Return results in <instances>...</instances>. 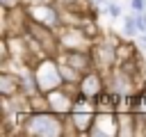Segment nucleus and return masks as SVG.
Masks as SVG:
<instances>
[{
    "label": "nucleus",
    "instance_id": "16",
    "mask_svg": "<svg viewBox=\"0 0 146 137\" xmlns=\"http://www.w3.org/2000/svg\"><path fill=\"white\" fill-rule=\"evenodd\" d=\"M30 2H55V0H30Z\"/></svg>",
    "mask_w": 146,
    "mask_h": 137
},
{
    "label": "nucleus",
    "instance_id": "8",
    "mask_svg": "<svg viewBox=\"0 0 146 137\" xmlns=\"http://www.w3.org/2000/svg\"><path fill=\"white\" fill-rule=\"evenodd\" d=\"M30 18L36 21V23H43L48 27H59L62 25V18H59V14H57L52 2H32Z\"/></svg>",
    "mask_w": 146,
    "mask_h": 137
},
{
    "label": "nucleus",
    "instance_id": "5",
    "mask_svg": "<svg viewBox=\"0 0 146 137\" xmlns=\"http://www.w3.org/2000/svg\"><path fill=\"white\" fill-rule=\"evenodd\" d=\"M119 46L107 37V39H98L91 46V55H94V64L98 71H112L119 64Z\"/></svg>",
    "mask_w": 146,
    "mask_h": 137
},
{
    "label": "nucleus",
    "instance_id": "6",
    "mask_svg": "<svg viewBox=\"0 0 146 137\" xmlns=\"http://www.w3.org/2000/svg\"><path fill=\"white\" fill-rule=\"evenodd\" d=\"M105 89H107V87H105V82H103V71H98V68L87 71V73L80 78V82H78V94H80L82 98H89V100H96Z\"/></svg>",
    "mask_w": 146,
    "mask_h": 137
},
{
    "label": "nucleus",
    "instance_id": "13",
    "mask_svg": "<svg viewBox=\"0 0 146 137\" xmlns=\"http://www.w3.org/2000/svg\"><path fill=\"white\" fill-rule=\"evenodd\" d=\"M105 14L112 16V18H119V16H121V5H119V2H110V5L105 7Z\"/></svg>",
    "mask_w": 146,
    "mask_h": 137
},
{
    "label": "nucleus",
    "instance_id": "15",
    "mask_svg": "<svg viewBox=\"0 0 146 137\" xmlns=\"http://www.w3.org/2000/svg\"><path fill=\"white\" fill-rule=\"evenodd\" d=\"M55 2H59V5H64V7H68V9H75V2H78V0H55Z\"/></svg>",
    "mask_w": 146,
    "mask_h": 137
},
{
    "label": "nucleus",
    "instance_id": "11",
    "mask_svg": "<svg viewBox=\"0 0 146 137\" xmlns=\"http://www.w3.org/2000/svg\"><path fill=\"white\" fill-rule=\"evenodd\" d=\"M132 112L139 116V121L146 119V87H141L137 91V96L132 98Z\"/></svg>",
    "mask_w": 146,
    "mask_h": 137
},
{
    "label": "nucleus",
    "instance_id": "12",
    "mask_svg": "<svg viewBox=\"0 0 146 137\" xmlns=\"http://www.w3.org/2000/svg\"><path fill=\"white\" fill-rule=\"evenodd\" d=\"M123 34H125V37H137V34H139V27H137V16H135V11H132V14H128V16L123 18Z\"/></svg>",
    "mask_w": 146,
    "mask_h": 137
},
{
    "label": "nucleus",
    "instance_id": "18",
    "mask_svg": "<svg viewBox=\"0 0 146 137\" xmlns=\"http://www.w3.org/2000/svg\"><path fill=\"white\" fill-rule=\"evenodd\" d=\"M144 14H146V11H144Z\"/></svg>",
    "mask_w": 146,
    "mask_h": 137
},
{
    "label": "nucleus",
    "instance_id": "10",
    "mask_svg": "<svg viewBox=\"0 0 146 137\" xmlns=\"http://www.w3.org/2000/svg\"><path fill=\"white\" fill-rule=\"evenodd\" d=\"M18 94H23V75L5 68L0 73V96H18Z\"/></svg>",
    "mask_w": 146,
    "mask_h": 137
},
{
    "label": "nucleus",
    "instance_id": "14",
    "mask_svg": "<svg viewBox=\"0 0 146 137\" xmlns=\"http://www.w3.org/2000/svg\"><path fill=\"white\" fill-rule=\"evenodd\" d=\"M23 2H25V0H0L2 9H14V7H23Z\"/></svg>",
    "mask_w": 146,
    "mask_h": 137
},
{
    "label": "nucleus",
    "instance_id": "9",
    "mask_svg": "<svg viewBox=\"0 0 146 137\" xmlns=\"http://www.w3.org/2000/svg\"><path fill=\"white\" fill-rule=\"evenodd\" d=\"M62 62L71 64V66H73L75 71H80L82 75H84L87 71L96 68L91 50H64V55H62Z\"/></svg>",
    "mask_w": 146,
    "mask_h": 137
},
{
    "label": "nucleus",
    "instance_id": "17",
    "mask_svg": "<svg viewBox=\"0 0 146 137\" xmlns=\"http://www.w3.org/2000/svg\"><path fill=\"white\" fill-rule=\"evenodd\" d=\"M141 34H146V32H141Z\"/></svg>",
    "mask_w": 146,
    "mask_h": 137
},
{
    "label": "nucleus",
    "instance_id": "2",
    "mask_svg": "<svg viewBox=\"0 0 146 137\" xmlns=\"http://www.w3.org/2000/svg\"><path fill=\"white\" fill-rule=\"evenodd\" d=\"M32 73H34V80H36V84H39L41 91H50V89L64 84L62 73H59V62H57L55 57H50V55L36 59Z\"/></svg>",
    "mask_w": 146,
    "mask_h": 137
},
{
    "label": "nucleus",
    "instance_id": "1",
    "mask_svg": "<svg viewBox=\"0 0 146 137\" xmlns=\"http://www.w3.org/2000/svg\"><path fill=\"white\" fill-rule=\"evenodd\" d=\"M66 123L68 116H62L52 110H36L25 116V121L21 123V132L30 137H55L66 132Z\"/></svg>",
    "mask_w": 146,
    "mask_h": 137
},
{
    "label": "nucleus",
    "instance_id": "7",
    "mask_svg": "<svg viewBox=\"0 0 146 137\" xmlns=\"http://www.w3.org/2000/svg\"><path fill=\"white\" fill-rule=\"evenodd\" d=\"M116 110H98L96 107V116H94V123L89 128L87 135H94V137H107V135H116Z\"/></svg>",
    "mask_w": 146,
    "mask_h": 137
},
{
    "label": "nucleus",
    "instance_id": "3",
    "mask_svg": "<svg viewBox=\"0 0 146 137\" xmlns=\"http://www.w3.org/2000/svg\"><path fill=\"white\" fill-rule=\"evenodd\" d=\"M94 116H96V103L89 100V98H82L78 94V98L73 103V110L68 112V123L73 126V130L89 132V128L94 123Z\"/></svg>",
    "mask_w": 146,
    "mask_h": 137
},
{
    "label": "nucleus",
    "instance_id": "4",
    "mask_svg": "<svg viewBox=\"0 0 146 137\" xmlns=\"http://www.w3.org/2000/svg\"><path fill=\"white\" fill-rule=\"evenodd\" d=\"M57 41L62 46V50H91L94 46V37L87 32V27H59L57 32Z\"/></svg>",
    "mask_w": 146,
    "mask_h": 137
}]
</instances>
